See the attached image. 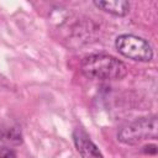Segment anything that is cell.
Wrapping results in <instances>:
<instances>
[{
    "mask_svg": "<svg viewBox=\"0 0 158 158\" xmlns=\"http://www.w3.org/2000/svg\"><path fill=\"white\" fill-rule=\"evenodd\" d=\"M158 132L157 116H144L138 117L122 125L117 131V139L127 146H135L143 141L156 139Z\"/></svg>",
    "mask_w": 158,
    "mask_h": 158,
    "instance_id": "2",
    "label": "cell"
},
{
    "mask_svg": "<svg viewBox=\"0 0 158 158\" xmlns=\"http://www.w3.org/2000/svg\"><path fill=\"white\" fill-rule=\"evenodd\" d=\"M23 141L21 130L16 126H4L0 128V142L4 144L11 146H20Z\"/></svg>",
    "mask_w": 158,
    "mask_h": 158,
    "instance_id": "6",
    "label": "cell"
},
{
    "mask_svg": "<svg viewBox=\"0 0 158 158\" xmlns=\"http://www.w3.org/2000/svg\"><path fill=\"white\" fill-rule=\"evenodd\" d=\"M115 48L120 54L135 62H151L154 56L151 43L146 38L132 33L117 36L115 40Z\"/></svg>",
    "mask_w": 158,
    "mask_h": 158,
    "instance_id": "3",
    "label": "cell"
},
{
    "mask_svg": "<svg viewBox=\"0 0 158 158\" xmlns=\"http://www.w3.org/2000/svg\"><path fill=\"white\" fill-rule=\"evenodd\" d=\"M80 72L94 80H121L127 74V65L111 54L93 53L81 59Z\"/></svg>",
    "mask_w": 158,
    "mask_h": 158,
    "instance_id": "1",
    "label": "cell"
},
{
    "mask_svg": "<svg viewBox=\"0 0 158 158\" xmlns=\"http://www.w3.org/2000/svg\"><path fill=\"white\" fill-rule=\"evenodd\" d=\"M72 137H73L75 149L78 151L81 158H104L101 151L93 142V139L90 138V136L84 128L81 127L74 128Z\"/></svg>",
    "mask_w": 158,
    "mask_h": 158,
    "instance_id": "4",
    "label": "cell"
},
{
    "mask_svg": "<svg viewBox=\"0 0 158 158\" xmlns=\"http://www.w3.org/2000/svg\"><path fill=\"white\" fill-rule=\"evenodd\" d=\"M0 158H17V156L12 148L7 146H0Z\"/></svg>",
    "mask_w": 158,
    "mask_h": 158,
    "instance_id": "7",
    "label": "cell"
},
{
    "mask_svg": "<svg viewBox=\"0 0 158 158\" xmlns=\"http://www.w3.org/2000/svg\"><path fill=\"white\" fill-rule=\"evenodd\" d=\"M94 5L114 16H126L130 12V2L126 0H114V1H94Z\"/></svg>",
    "mask_w": 158,
    "mask_h": 158,
    "instance_id": "5",
    "label": "cell"
}]
</instances>
